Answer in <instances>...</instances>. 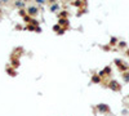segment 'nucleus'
<instances>
[{
  "mask_svg": "<svg viewBox=\"0 0 129 116\" xmlns=\"http://www.w3.org/2000/svg\"><path fill=\"white\" fill-rule=\"evenodd\" d=\"M110 87H111V89H112V90H119V89H120V87L118 85V83H115V81H112Z\"/></svg>",
  "mask_w": 129,
  "mask_h": 116,
  "instance_id": "nucleus-1",
  "label": "nucleus"
},
{
  "mask_svg": "<svg viewBox=\"0 0 129 116\" xmlns=\"http://www.w3.org/2000/svg\"><path fill=\"white\" fill-rule=\"evenodd\" d=\"M127 54H128V56H129V50H128V52H127Z\"/></svg>",
  "mask_w": 129,
  "mask_h": 116,
  "instance_id": "nucleus-5",
  "label": "nucleus"
},
{
  "mask_svg": "<svg viewBox=\"0 0 129 116\" xmlns=\"http://www.w3.org/2000/svg\"><path fill=\"white\" fill-rule=\"evenodd\" d=\"M100 110H101V111H107L109 107H107V106H100Z\"/></svg>",
  "mask_w": 129,
  "mask_h": 116,
  "instance_id": "nucleus-2",
  "label": "nucleus"
},
{
  "mask_svg": "<svg viewBox=\"0 0 129 116\" xmlns=\"http://www.w3.org/2000/svg\"><path fill=\"white\" fill-rule=\"evenodd\" d=\"M124 80H125V81H129V72L124 74Z\"/></svg>",
  "mask_w": 129,
  "mask_h": 116,
  "instance_id": "nucleus-3",
  "label": "nucleus"
},
{
  "mask_svg": "<svg viewBox=\"0 0 129 116\" xmlns=\"http://www.w3.org/2000/svg\"><path fill=\"white\" fill-rule=\"evenodd\" d=\"M30 13H36V9H35V8H30Z\"/></svg>",
  "mask_w": 129,
  "mask_h": 116,
  "instance_id": "nucleus-4",
  "label": "nucleus"
}]
</instances>
